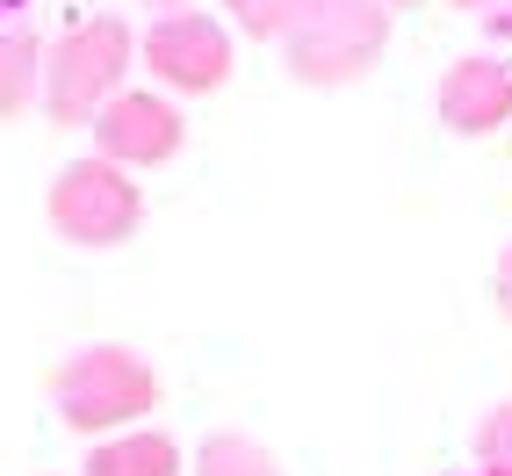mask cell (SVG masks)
<instances>
[{
    "mask_svg": "<svg viewBox=\"0 0 512 476\" xmlns=\"http://www.w3.org/2000/svg\"><path fill=\"white\" fill-rule=\"evenodd\" d=\"M448 8H462V15H476V8H491V0H448Z\"/></svg>",
    "mask_w": 512,
    "mask_h": 476,
    "instance_id": "15",
    "label": "cell"
},
{
    "mask_svg": "<svg viewBox=\"0 0 512 476\" xmlns=\"http://www.w3.org/2000/svg\"><path fill=\"white\" fill-rule=\"evenodd\" d=\"M130 65H138V37H130L123 15H94V22H73L65 37L44 51V116L51 123H87L123 94Z\"/></svg>",
    "mask_w": 512,
    "mask_h": 476,
    "instance_id": "2",
    "label": "cell"
},
{
    "mask_svg": "<svg viewBox=\"0 0 512 476\" xmlns=\"http://www.w3.org/2000/svg\"><path fill=\"white\" fill-rule=\"evenodd\" d=\"M29 101H44V44L29 29H0V123H15Z\"/></svg>",
    "mask_w": 512,
    "mask_h": 476,
    "instance_id": "9",
    "label": "cell"
},
{
    "mask_svg": "<svg viewBox=\"0 0 512 476\" xmlns=\"http://www.w3.org/2000/svg\"><path fill=\"white\" fill-rule=\"evenodd\" d=\"M390 51V8L383 0H311L303 29L282 44L296 87H354L375 73V58Z\"/></svg>",
    "mask_w": 512,
    "mask_h": 476,
    "instance_id": "3",
    "label": "cell"
},
{
    "mask_svg": "<svg viewBox=\"0 0 512 476\" xmlns=\"http://www.w3.org/2000/svg\"><path fill=\"white\" fill-rule=\"evenodd\" d=\"M51 404H58V419L73 433L116 440V433H130L159 404V376H152V361L138 347H123V339H94V347L65 354V368L51 376Z\"/></svg>",
    "mask_w": 512,
    "mask_h": 476,
    "instance_id": "1",
    "label": "cell"
},
{
    "mask_svg": "<svg viewBox=\"0 0 512 476\" xmlns=\"http://www.w3.org/2000/svg\"><path fill=\"white\" fill-rule=\"evenodd\" d=\"M145 8H159V15H181V8H188V0H145Z\"/></svg>",
    "mask_w": 512,
    "mask_h": 476,
    "instance_id": "14",
    "label": "cell"
},
{
    "mask_svg": "<svg viewBox=\"0 0 512 476\" xmlns=\"http://www.w3.org/2000/svg\"><path fill=\"white\" fill-rule=\"evenodd\" d=\"M188 145V116L174 94L159 87H123L109 109L94 116V159L123 166V174H145V166H166Z\"/></svg>",
    "mask_w": 512,
    "mask_h": 476,
    "instance_id": "6",
    "label": "cell"
},
{
    "mask_svg": "<svg viewBox=\"0 0 512 476\" xmlns=\"http://www.w3.org/2000/svg\"><path fill=\"white\" fill-rule=\"evenodd\" d=\"M138 65L159 80V94H217L231 80V29L217 15H202V8H181V15H159L145 37H138Z\"/></svg>",
    "mask_w": 512,
    "mask_h": 476,
    "instance_id": "5",
    "label": "cell"
},
{
    "mask_svg": "<svg viewBox=\"0 0 512 476\" xmlns=\"http://www.w3.org/2000/svg\"><path fill=\"white\" fill-rule=\"evenodd\" d=\"M455 476H476V469H455Z\"/></svg>",
    "mask_w": 512,
    "mask_h": 476,
    "instance_id": "17",
    "label": "cell"
},
{
    "mask_svg": "<svg viewBox=\"0 0 512 476\" xmlns=\"http://www.w3.org/2000/svg\"><path fill=\"white\" fill-rule=\"evenodd\" d=\"M440 123L455 138H491L498 123H512V65L476 51V58H455L440 73Z\"/></svg>",
    "mask_w": 512,
    "mask_h": 476,
    "instance_id": "7",
    "label": "cell"
},
{
    "mask_svg": "<svg viewBox=\"0 0 512 476\" xmlns=\"http://www.w3.org/2000/svg\"><path fill=\"white\" fill-rule=\"evenodd\" d=\"M87 476H181V440L159 426H130L87 448Z\"/></svg>",
    "mask_w": 512,
    "mask_h": 476,
    "instance_id": "8",
    "label": "cell"
},
{
    "mask_svg": "<svg viewBox=\"0 0 512 476\" xmlns=\"http://www.w3.org/2000/svg\"><path fill=\"white\" fill-rule=\"evenodd\" d=\"M476 476H512V397L476 419Z\"/></svg>",
    "mask_w": 512,
    "mask_h": 476,
    "instance_id": "12",
    "label": "cell"
},
{
    "mask_svg": "<svg viewBox=\"0 0 512 476\" xmlns=\"http://www.w3.org/2000/svg\"><path fill=\"white\" fill-rule=\"evenodd\" d=\"M44 217H51V231L65 238V246L109 253V246H123V238H138L145 188L130 181L123 166H109V159H73V166H58V174H51Z\"/></svg>",
    "mask_w": 512,
    "mask_h": 476,
    "instance_id": "4",
    "label": "cell"
},
{
    "mask_svg": "<svg viewBox=\"0 0 512 476\" xmlns=\"http://www.w3.org/2000/svg\"><path fill=\"white\" fill-rule=\"evenodd\" d=\"M195 476H289L253 433H210L195 448Z\"/></svg>",
    "mask_w": 512,
    "mask_h": 476,
    "instance_id": "10",
    "label": "cell"
},
{
    "mask_svg": "<svg viewBox=\"0 0 512 476\" xmlns=\"http://www.w3.org/2000/svg\"><path fill=\"white\" fill-rule=\"evenodd\" d=\"M383 8H419V0H383Z\"/></svg>",
    "mask_w": 512,
    "mask_h": 476,
    "instance_id": "16",
    "label": "cell"
},
{
    "mask_svg": "<svg viewBox=\"0 0 512 476\" xmlns=\"http://www.w3.org/2000/svg\"><path fill=\"white\" fill-rule=\"evenodd\" d=\"M491 296H498V311L512 318V246L498 253V275H491Z\"/></svg>",
    "mask_w": 512,
    "mask_h": 476,
    "instance_id": "13",
    "label": "cell"
},
{
    "mask_svg": "<svg viewBox=\"0 0 512 476\" xmlns=\"http://www.w3.org/2000/svg\"><path fill=\"white\" fill-rule=\"evenodd\" d=\"M51 476H58V469H51Z\"/></svg>",
    "mask_w": 512,
    "mask_h": 476,
    "instance_id": "18",
    "label": "cell"
},
{
    "mask_svg": "<svg viewBox=\"0 0 512 476\" xmlns=\"http://www.w3.org/2000/svg\"><path fill=\"white\" fill-rule=\"evenodd\" d=\"M224 8H231V22L246 29V37L289 44L296 29H303V15H311V0H224Z\"/></svg>",
    "mask_w": 512,
    "mask_h": 476,
    "instance_id": "11",
    "label": "cell"
}]
</instances>
